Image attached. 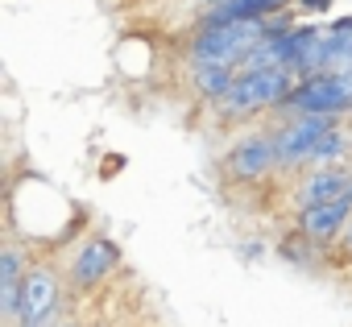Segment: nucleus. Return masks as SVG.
<instances>
[{"label": "nucleus", "instance_id": "1", "mask_svg": "<svg viewBox=\"0 0 352 327\" xmlns=\"http://www.w3.org/2000/svg\"><path fill=\"white\" fill-rule=\"evenodd\" d=\"M294 83L298 79L290 71H241L236 83L228 87V95L212 104V112L220 124H245L257 116H274Z\"/></svg>", "mask_w": 352, "mask_h": 327}, {"label": "nucleus", "instance_id": "15", "mask_svg": "<svg viewBox=\"0 0 352 327\" xmlns=\"http://www.w3.org/2000/svg\"><path fill=\"white\" fill-rule=\"evenodd\" d=\"M58 327H79V323H71V319H63V323H58Z\"/></svg>", "mask_w": 352, "mask_h": 327}, {"label": "nucleus", "instance_id": "13", "mask_svg": "<svg viewBox=\"0 0 352 327\" xmlns=\"http://www.w3.org/2000/svg\"><path fill=\"white\" fill-rule=\"evenodd\" d=\"M336 257H340V261H352V224H348V232L340 236V245H336Z\"/></svg>", "mask_w": 352, "mask_h": 327}, {"label": "nucleus", "instance_id": "4", "mask_svg": "<svg viewBox=\"0 0 352 327\" xmlns=\"http://www.w3.org/2000/svg\"><path fill=\"white\" fill-rule=\"evenodd\" d=\"M274 116H352V75H307L290 87V95L282 100V108Z\"/></svg>", "mask_w": 352, "mask_h": 327}, {"label": "nucleus", "instance_id": "5", "mask_svg": "<svg viewBox=\"0 0 352 327\" xmlns=\"http://www.w3.org/2000/svg\"><path fill=\"white\" fill-rule=\"evenodd\" d=\"M63 269L34 257L30 273H25V286H21V311H17V323L13 327H58L63 323V311H67V290L63 286Z\"/></svg>", "mask_w": 352, "mask_h": 327}, {"label": "nucleus", "instance_id": "2", "mask_svg": "<svg viewBox=\"0 0 352 327\" xmlns=\"http://www.w3.org/2000/svg\"><path fill=\"white\" fill-rule=\"evenodd\" d=\"M331 120H340V116H270L265 120L282 179H298L302 170L315 166V149H319L323 133L331 128Z\"/></svg>", "mask_w": 352, "mask_h": 327}, {"label": "nucleus", "instance_id": "11", "mask_svg": "<svg viewBox=\"0 0 352 327\" xmlns=\"http://www.w3.org/2000/svg\"><path fill=\"white\" fill-rule=\"evenodd\" d=\"M274 253L286 261V265H294V269H319L331 253L327 249H319L315 240H307L298 228H286L282 236H278V245H274Z\"/></svg>", "mask_w": 352, "mask_h": 327}, {"label": "nucleus", "instance_id": "9", "mask_svg": "<svg viewBox=\"0 0 352 327\" xmlns=\"http://www.w3.org/2000/svg\"><path fill=\"white\" fill-rule=\"evenodd\" d=\"M348 224H352V191L340 195V199H331V203H319V207L294 212V224H290V228H298L307 240H315L319 249L331 253V249L340 245V236L348 232Z\"/></svg>", "mask_w": 352, "mask_h": 327}, {"label": "nucleus", "instance_id": "3", "mask_svg": "<svg viewBox=\"0 0 352 327\" xmlns=\"http://www.w3.org/2000/svg\"><path fill=\"white\" fill-rule=\"evenodd\" d=\"M265 21H204L191 30L187 38V54L191 58H212V63H228L241 71V63L249 58V50L265 38Z\"/></svg>", "mask_w": 352, "mask_h": 327}, {"label": "nucleus", "instance_id": "10", "mask_svg": "<svg viewBox=\"0 0 352 327\" xmlns=\"http://www.w3.org/2000/svg\"><path fill=\"white\" fill-rule=\"evenodd\" d=\"M236 67H228V63H212V58H191L187 63V83H191V91L204 100V104H216V100H224L228 95V87L236 83Z\"/></svg>", "mask_w": 352, "mask_h": 327}, {"label": "nucleus", "instance_id": "8", "mask_svg": "<svg viewBox=\"0 0 352 327\" xmlns=\"http://www.w3.org/2000/svg\"><path fill=\"white\" fill-rule=\"evenodd\" d=\"M352 191V161H340V166H311L302 170L286 199H290V212H307V207H319V203H331L340 195Z\"/></svg>", "mask_w": 352, "mask_h": 327}, {"label": "nucleus", "instance_id": "14", "mask_svg": "<svg viewBox=\"0 0 352 327\" xmlns=\"http://www.w3.org/2000/svg\"><path fill=\"white\" fill-rule=\"evenodd\" d=\"M241 257H245V261H257V257H265V245H261V240H253V245H245V249H241Z\"/></svg>", "mask_w": 352, "mask_h": 327}, {"label": "nucleus", "instance_id": "7", "mask_svg": "<svg viewBox=\"0 0 352 327\" xmlns=\"http://www.w3.org/2000/svg\"><path fill=\"white\" fill-rule=\"evenodd\" d=\"M220 179L232 183V187H261L270 179H278V153H274V141L261 128H249L241 133L224 153H220Z\"/></svg>", "mask_w": 352, "mask_h": 327}, {"label": "nucleus", "instance_id": "16", "mask_svg": "<svg viewBox=\"0 0 352 327\" xmlns=\"http://www.w3.org/2000/svg\"><path fill=\"white\" fill-rule=\"evenodd\" d=\"M91 327H104V323H91Z\"/></svg>", "mask_w": 352, "mask_h": 327}, {"label": "nucleus", "instance_id": "12", "mask_svg": "<svg viewBox=\"0 0 352 327\" xmlns=\"http://www.w3.org/2000/svg\"><path fill=\"white\" fill-rule=\"evenodd\" d=\"M331 5L336 0H298V17H319V13H331Z\"/></svg>", "mask_w": 352, "mask_h": 327}, {"label": "nucleus", "instance_id": "6", "mask_svg": "<svg viewBox=\"0 0 352 327\" xmlns=\"http://www.w3.org/2000/svg\"><path fill=\"white\" fill-rule=\"evenodd\" d=\"M124 265V253L120 245L108 236V232H87L71 253H67V265H63V278L75 294H91L100 286H108Z\"/></svg>", "mask_w": 352, "mask_h": 327}]
</instances>
